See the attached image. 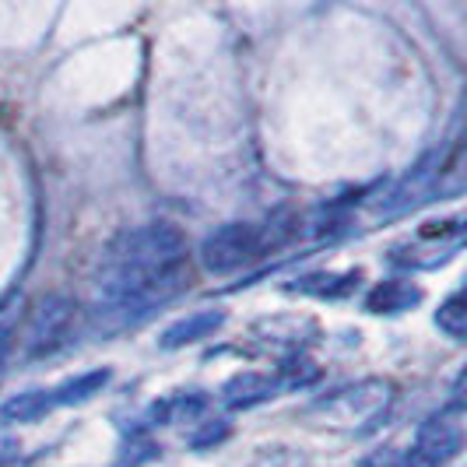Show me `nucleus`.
Masks as SVG:
<instances>
[{
  "label": "nucleus",
  "instance_id": "13",
  "mask_svg": "<svg viewBox=\"0 0 467 467\" xmlns=\"http://www.w3.org/2000/svg\"><path fill=\"white\" fill-rule=\"evenodd\" d=\"M436 324L443 334H450L453 341H461L467 334V309H464V296L457 292V296H450L443 306H440V313H436Z\"/></svg>",
  "mask_w": 467,
  "mask_h": 467
},
{
  "label": "nucleus",
  "instance_id": "7",
  "mask_svg": "<svg viewBox=\"0 0 467 467\" xmlns=\"http://www.w3.org/2000/svg\"><path fill=\"white\" fill-rule=\"evenodd\" d=\"M278 394V383L264 373H239L222 387V400L229 411H246Z\"/></svg>",
  "mask_w": 467,
  "mask_h": 467
},
{
  "label": "nucleus",
  "instance_id": "2",
  "mask_svg": "<svg viewBox=\"0 0 467 467\" xmlns=\"http://www.w3.org/2000/svg\"><path fill=\"white\" fill-rule=\"evenodd\" d=\"M74 317H78V306L70 303L67 296H47L43 303L32 306L22 334L25 355L47 358V355L64 348L74 337Z\"/></svg>",
  "mask_w": 467,
  "mask_h": 467
},
{
  "label": "nucleus",
  "instance_id": "3",
  "mask_svg": "<svg viewBox=\"0 0 467 467\" xmlns=\"http://www.w3.org/2000/svg\"><path fill=\"white\" fill-rule=\"evenodd\" d=\"M390 404V383L383 379H362L355 387H345V390H334L330 398L317 400L313 411H324L334 421L341 425H351V429H366L373 425Z\"/></svg>",
  "mask_w": 467,
  "mask_h": 467
},
{
  "label": "nucleus",
  "instance_id": "4",
  "mask_svg": "<svg viewBox=\"0 0 467 467\" xmlns=\"http://www.w3.org/2000/svg\"><path fill=\"white\" fill-rule=\"evenodd\" d=\"M264 250V233L246 222H229L201 243V264L211 275H233Z\"/></svg>",
  "mask_w": 467,
  "mask_h": 467
},
{
  "label": "nucleus",
  "instance_id": "17",
  "mask_svg": "<svg viewBox=\"0 0 467 467\" xmlns=\"http://www.w3.org/2000/svg\"><path fill=\"white\" fill-rule=\"evenodd\" d=\"M7 355H11V330L0 327V376L7 369Z\"/></svg>",
  "mask_w": 467,
  "mask_h": 467
},
{
  "label": "nucleus",
  "instance_id": "6",
  "mask_svg": "<svg viewBox=\"0 0 467 467\" xmlns=\"http://www.w3.org/2000/svg\"><path fill=\"white\" fill-rule=\"evenodd\" d=\"M415 457H421L429 467H443L446 461H453L461 453V432L457 425H450L446 419H429L415 436Z\"/></svg>",
  "mask_w": 467,
  "mask_h": 467
},
{
  "label": "nucleus",
  "instance_id": "16",
  "mask_svg": "<svg viewBox=\"0 0 467 467\" xmlns=\"http://www.w3.org/2000/svg\"><path fill=\"white\" fill-rule=\"evenodd\" d=\"M225 436H229V429H225V421H218V425L211 421V425H204V429H201L197 436H190V446H193V450H208V446L222 443Z\"/></svg>",
  "mask_w": 467,
  "mask_h": 467
},
{
  "label": "nucleus",
  "instance_id": "8",
  "mask_svg": "<svg viewBox=\"0 0 467 467\" xmlns=\"http://www.w3.org/2000/svg\"><path fill=\"white\" fill-rule=\"evenodd\" d=\"M222 324H225V317H222L218 309H201V313H190V317H183V320H176L172 327H165L162 337H159V345L169 351L187 348V345H193V341L211 337Z\"/></svg>",
  "mask_w": 467,
  "mask_h": 467
},
{
  "label": "nucleus",
  "instance_id": "9",
  "mask_svg": "<svg viewBox=\"0 0 467 467\" xmlns=\"http://www.w3.org/2000/svg\"><path fill=\"white\" fill-rule=\"evenodd\" d=\"M421 303V288L415 281H404V278H390V281H379L373 292L366 296V309L369 313H404L411 306Z\"/></svg>",
  "mask_w": 467,
  "mask_h": 467
},
{
  "label": "nucleus",
  "instance_id": "5",
  "mask_svg": "<svg viewBox=\"0 0 467 467\" xmlns=\"http://www.w3.org/2000/svg\"><path fill=\"white\" fill-rule=\"evenodd\" d=\"M443 172V155H432V159L419 162L398 190H390V197L379 204V214H400V211L415 208L421 201H432V193L443 190V183H440Z\"/></svg>",
  "mask_w": 467,
  "mask_h": 467
},
{
  "label": "nucleus",
  "instance_id": "15",
  "mask_svg": "<svg viewBox=\"0 0 467 467\" xmlns=\"http://www.w3.org/2000/svg\"><path fill=\"white\" fill-rule=\"evenodd\" d=\"M159 450H155V443H148V440H134V443L123 450V457H119L117 467H138L140 461H148V457H155Z\"/></svg>",
  "mask_w": 467,
  "mask_h": 467
},
{
  "label": "nucleus",
  "instance_id": "14",
  "mask_svg": "<svg viewBox=\"0 0 467 467\" xmlns=\"http://www.w3.org/2000/svg\"><path fill=\"white\" fill-rule=\"evenodd\" d=\"M317 376H320V369H317L313 362H306V358H288V362L281 366V376L275 383H278V387H309Z\"/></svg>",
  "mask_w": 467,
  "mask_h": 467
},
{
  "label": "nucleus",
  "instance_id": "11",
  "mask_svg": "<svg viewBox=\"0 0 467 467\" xmlns=\"http://www.w3.org/2000/svg\"><path fill=\"white\" fill-rule=\"evenodd\" d=\"M358 275H306L292 285V292H306V296H320V299H341L355 288Z\"/></svg>",
  "mask_w": 467,
  "mask_h": 467
},
{
  "label": "nucleus",
  "instance_id": "12",
  "mask_svg": "<svg viewBox=\"0 0 467 467\" xmlns=\"http://www.w3.org/2000/svg\"><path fill=\"white\" fill-rule=\"evenodd\" d=\"M49 411V390H28L11 398L0 408V419L4 421H36Z\"/></svg>",
  "mask_w": 467,
  "mask_h": 467
},
{
  "label": "nucleus",
  "instance_id": "10",
  "mask_svg": "<svg viewBox=\"0 0 467 467\" xmlns=\"http://www.w3.org/2000/svg\"><path fill=\"white\" fill-rule=\"evenodd\" d=\"M109 383V369H95V373L74 376L67 383L49 390V408H64V404H85L95 394H102V387Z\"/></svg>",
  "mask_w": 467,
  "mask_h": 467
},
{
  "label": "nucleus",
  "instance_id": "1",
  "mask_svg": "<svg viewBox=\"0 0 467 467\" xmlns=\"http://www.w3.org/2000/svg\"><path fill=\"white\" fill-rule=\"evenodd\" d=\"M187 239L169 222H148L113 239L99 271L88 330L117 337L144 324L187 285Z\"/></svg>",
  "mask_w": 467,
  "mask_h": 467
}]
</instances>
